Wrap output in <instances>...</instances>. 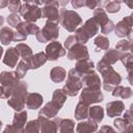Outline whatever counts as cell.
<instances>
[{"mask_svg": "<svg viewBox=\"0 0 133 133\" xmlns=\"http://www.w3.org/2000/svg\"><path fill=\"white\" fill-rule=\"evenodd\" d=\"M119 60H121V61L123 62V64L126 66L127 72H128V74H129V81H130V83H132L131 75H132V69H133V55H132L130 52L123 53Z\"/></svg>", "mask_w": 133, "mask_h": 133, "instance_id": "1f68e13d", "label": "cell"}, {"mask_svg": "<svg viewBox=\"0 0 133 133\" xmlns=\"http://www.w3.org/2000/svg\"><path fill=\"white\" fill-rule=\"evenodd\" d=\"M124 110H125V104L123 101H112L107 103L106 105V112L109 117L119 116Z\"/></svg>", "mask_w": 133, "mask_h": 133, "instance_id": "ffe728a7", "label": "cell"}, {"mask_svg": "<svg viewBox=\"0 0 133 133\" xmlns=\"http://www.w3.org/2000/svg\"><path fill=\"white\" fill-rule=\"evenodd\" d=\"M58 1H44V7L42 8V18H47L48 21L58 24L60 22Z\"/></svg>", "mask_w": 133, "mask_h": 133, "instance_id": "30bf717a", "label": "cell"}, {"mask_svg": "<svg viewBox=\"0 0 133 133\" xmlns=\"http://www.w3.org/2000/svg\"><path fill=\"white\" fill-rule=\"evenodd\" d=\"M61 119L62 118L57 116H55L54 118L38 116L37 121L39 123V133H58Z\"/></svg>", "mask_w": 133, "mask_h": 133, "instance_id": "4fadbf2b", "label": "cell"}, {"mask_svg": "<svg viewBox=\"0 0 133 133\" xmlns=\"http://www.w3.org/2000/svg\"><path fill=\"white\" fill-rule=\"evenodd\" d=\"M17 32L22 34L23 36L27 37L29 34H34L36 35V33L39 31V27L37 25H35L34 23H30V22H21L17 27Z\"/></svg>", "mask_w": 133, "mask_h": 133, "instance_id": "ac0fdd59", "label": "cell"}, {"mask_svg": "<svg viewBox=\"0 0 133 133\" xmlns=\"http://www.w3.org/2000/svg\"><path fill=\"white\" fill-rule=\"evenodd\" d=\"M8 2L9 1H7V0H0V9L8 6Z\"/></svg>", "mask_w": 133, "mask_h": 133, "instance_id": "681fc988", "label": "cell"}, {"mask_svg": "<svg viewBox=\"0 0 133 133\" xmlns=\"http://www.w3.org/2000/svg\"><path fill=\"white\" fill-rule=\"evenodd\" d=\"M98 130V124L91 119L80 122L76 126V133H95Z\"/></svg>", "mask_w": 133, "mask_h": 133, "instance_id": "7402d4cb", "label": "cell"}, {"mask_svg": "<svg viewBox=\"0 0 133 133\" xmlns=\"http://www.w3.org/2000/svg\"><path fill=\"white\" fill-rule=\"evenodd\" d=\"M82 82H81V76L76 72L75 69H71L68 73L66 82L61 88L63 92L69 97H75L77 96L78 91L82 88Z\"/></svg>", "mask_w": 133, "mask_h": 133, "instance_id": "8992f818", "label": "cell"}, {"mask_svg": "<svg viewBox=\"0 0 133 133\" xmlns=\"http://www.w3.org/2000/svg\"><path fill=\"white\" fill-rule=\"evenodd\" d=\"M95 68V63L94 61H91L90 59H85V60H80V61H77L76 62V65H75V70L76 72L81 76V78L86 75L87 73H89L90 71H92Z\"/></svg>", "mask_w": 133, "mask_h": 133, "instance_id": "603a6c76", "label": "cell"}, {"mask_svg": "<svg viewBox=\"0 0 133 133\" xmlns=\"http://www.w3.org/2000/svg\"><path fill=\"white\" fill-rule=\"evenodd\" d=\"M97 133H118V132H116L110 126H102L101 129H100V131H98Z\"/></svg>", "mask_w": 133, "mask_h": 133, "instance_id": "7dc6e473", "label": "cell"}, {"mask_svg": "<svg viewBox=\"0 0 133 133\" xmlns=\"http://www.w3.org/2000/svg\"><path fill=\"white\" fill-rule=\"evenodd\" d=\"M101 3L102 2H99V1H96V0H85V6L89 9H96L98 6L101 7Z\"/></svg>", "mask_w": 133, "mask_h": 133, "instance_id": "ee69618b", "label": "cell"}, {"mask_svg": "<svg viewBox=\"0 0 133 133\" xmlns=\"http://www.w3.org/2000/svg\"><path fill=\"white\" fill-rule=\"evenodd\" d=\"M20 15L25 19L26 22L34 23L42 18V8L34 4V2L26 1L21 5Z\"/></svg>", "mask_w": 133, "mask_h": 133, "instance_id": "ba28073f", "label": "cell"}, {"mask_svg": "<svg viewBox=\"0 0 133 133\" xmlns=\"http://www.w3.org/2000/svg\"><path fill=\"white\" fill-rule=\"evenodd\" d=\"M132 105L130 106V108H128L126 111H125V113H124V119L125 121H127L128 123H131L132 124Z\"/></svg>", "mask_w": 133, "mask_h": 133, "instance_id": "bcb514c9", "label": "cell"}, {"mask_svg": "<svg viewBox=\"0 0 133 133\" xmlns=\"http://www.w3.org/2000/svg\"><path fill=\"white\" fill-rule=\"evenodd\" d=\"M0 99H6L5 91H4V88L2 85H0Z\"/></svg>", "mask_w": 133, "mask_h": 133, "instance_id": "f907efd6", "label": "cell"}, {"mask_svg": "<svg viewBox=\"0 0 133 133\" xmlns=\"http://www.w3.org/2000/svg\"><path fill=\"white\" fill-rule=\"evenodd\" d=\"M104 117V109L101 106H92L88 110V118L95 123H101Z\"/></svg>", "mask_w": 133, "mask_h": 133, "instance_id": "f1b7e54d", "label": "cell"}, {"mask_svg": "<svg viewBox=\"0 0 133 133\" xmlns=\"http://www.w3.org/2000/svg\"><path fill=\"white\" fill-rule=\"evenodd\" d=\"M60 24L69 32H74L77 30L78 26L82 23V19L78 12L70 9H60Z\"/></svg>", "mask_w": 133, "mask_h": 133, "instance_id": "5b68a950", "label": "cell"}, {"mask_svg": "<svg viewBox=\"0 0 133 133\" xmlns=\"http://www.w3.org/2000/svg\"><path fill=\"white\" fill-rule=\"evenodd\" d=\"M16 66H17V69H16V72L15 73H16V75H17V77L19 79L24 78L25 75H26V73L28 72V70H30L29 69V65H28V62L25 61V60H23V59L21 61H19Z\"/></svg>", "mask_w": 133, "mask_h": 133, "instance_id": "8d00e7d4", "label": "cell"}, {"mask_svg": "<svg viewBox=\"0 0 133 133\" xmlns=\"http://www.w3.org/2000/svg\"><path fill=\"white\" fill-rule=\"evenodd\" d=\"M19 82H20V79L17 77L15 72L3 71L0 74V83L3 86V88H4L6 99H8L10 97L14 87L16 85H18Z\"/></svg>", "mask_w": 133, "mask_h": 133, "instance_id": "8fae6325", "label": "cell"}, {"mask_svg": "<svg viewBox=\"0 0 133 133\" xmlns=\"http://www.w3.org/2000/svg\"><path fill=\"white\" fill-rule=\"evenodd\" d=\"M80 101L88 106L94 103H100L103 101V94L100 88L84 87L83 90L81 91Z\"/></svg>", "mask_w": 133, "mask_h": 133, "instance_id": "7c38bea8", "label": "cell"}, {"mask_svg": "<svg viewBox=\"0 0 133 133\" xmlns=\"http://www.w3.org/2000/svg\"><path fill=\"white\" fill-rule=\"evenodd\" d=\"M23 133H39V123L37 119L28 122L23 130Z\"/></svg>", "mask_w": 133, "mask_h": 133, "instance_id": "74e56055", "label": "cell"}, {"mask_svg": "<svg viewBox=\"0 0 133 133\" xmlns=\"http://www.w3.org/2000/svg\"><path fill=\"white\" fill-rule=\"evenodd\" d=\"M36 39L39 43H47V42H54L59 36V27L58 24L48 21L45 23V26L39 29L36 33Z\"/></svg>", "mask_w": 133, "mask_h": 133, "instance_id": "52a82bcc", "label": "cell"}, {"mask_svg": "<svg viewBox=\"0 0 133 133\" xmlns=\"http://www.w3.org/2000/svg\"><path fill=\"white\" fill-rule=\"evenodd\" d=\"M131 49H132V42L129 39H122L115 46V50H117L122 53H126L128 51H131Z\"/></svg>", "mask_w": 133, "mask_h": 133, "instance_id": "f35d334b", "label": "cell"}, {"mask_svg": "<svg viewBox=\"0 0 133 133\" xmlns=\"http://www.w3.org/2000/svg\"><path fill=\"white\" fill-rule=\"evenodd\" d=\"M114 127L119 133H133V127L131 123H128L124 118H116L113 122Z\"/></svg>", "mask_w": 133, "mask_h": 133, "instance_id": "4dcf8cb0", "label": "cell"}, {"mask_svg": "<svg viewBox=\"0 0 133 133\" xmlns=\"http://www.w3.org/2000/svg\"><path fill=\"white\" fill-rule=\"evenodd\" d=\"M126 4H128L130 8H132V7H133V6H132V3H131V2H126Z\"/></svg>", "mask_w": 133, "mask_h": 133, "instance_id": "11a10c76", "label": "cell"}, {"mask_svg": "<svg viewBox=\"0 0 133 133\" xmlns=\"http://www.w3.org/2000/svg\"><path fill=\"white\" fill-rule=\"evenodd\" d=\"M122 54H123L122 52H119V51H117L115 49H108L106 51V53L103 55V58L101 60H103L105 63L111 65V64L115 63L117 60L121 59Z\"/></svg>", "mask_w": 133, "mask_h": 133, "instance_id": "484cf974", "label": "cell"}, {"mask_svg": "<svg viewBox=\"0 0 133 133\" xmlns=\"http://www.w3.org/2000/svg\"><path fill=\"white\" fill-rule=\"evenodd\" d=\"M28 85L25 81H20L11 91L10 97L7 100V105L15 111H21L25 107L26 98L28 95Z\"/></svg>", "mask_w": 133, "mask_h": 133, "instance_id": "3957f363", "label": "cell"}, {"mask_svg": "<svg viewBox=\"0 0 133 133\" xmlns=\"http://www.w3.org/2000/svg\"><path fill=\"white\" fill-rule=\"evenodd\" d=\"M47 61V57H46V54L45 52H38L36 54H33L29 60L27 61L28 62V65H29V69L31 70H36L38 69L39 66L44 65Z\"/></svg>", "mask_w": 133, "mask_h": 133, "instance_id": "cb8c5ba5", "label": "cell"}, {"mask_svg": "<svg viewBox=\"0 0 133 133\" xmlns=\"http://www.w3.org/2000/svg\"><path fill=\"white\" fill-rule=\"evenodd\" d=\"M71 4L74 8H80L82 6H85V0H73Z\"/></svg>", "mask_w": 133, "mask_h": 133, "instance_id": "c3c4849f", "label": "cell"}, {"mask_svg": "<svg viewBox=\"0 0 133 133\" xmlns=\"http://www.w3.org/2000/svg\"><path fill=\"white\" fill-rule=\"evenodd\" d=\"M132 15L125 17L122 21H119L115 27H114V31H115V35L118 37H128L129 41H131V33H132Z\"/></svg>", "mask_w": 133, "mask_h": 133, "instance_id": "5bb4252c", "label": "cell"}, {"mask_svg": "<svg viewBox=\"0 0 133 133\" xmlns=\"http://www.w3.org/2000/svg\"><path fill=\"white\" fill-rule=\"evenodd\" d=\"M75 122L71 118H62L59 125V133H75Z\"/></svg>", "mask_w": 133, "mask_h": 133, "instance_id": "836d02e7", "label": "cell"}, {"mask_svg": "<svg viewBox=\"0 0 133 133\" xmlns=\"http://www.w3.org/2000/svg\"><path fill=\"white\" fill-rule=\"evenodd\" d=\"M6 21L8 23V25H10L11 27H17L22 21H21V17H19L18 14H10L7 18Z\"/></svg>", "mask_w": 133, "mask_h": 133, "instance_id": "60d3db41", "label": "cell"}, {"mask_svg": "<svg viewBox=\"0 0 133 133\" xmlns=\"http://www.w3.org/2000/svg\"><path fill=\"white\" fill-rule=\"evenodd\" d=\"M66 77V71L61 66H54L50 72V78L54 83L62 82Z\"/></svg>", "mask_w": 133, "mask_h": 133, "instance_id": "4316f807", "label": "cell"}, {"mask_svg": "<svg viewBox=\"0 0 133 133\" xmlns=\"http://www.w3.org/2000/svg\"><path fill=\"white\" fill-rule=\"evenodd\" d=\"M82 85L85 87H91V88H101V80L99 75L92 70L86 75H84L81 78Z\"/></svg>", "mask_w": 133, "mask_h": 133, "instance_id": "e0dca14e", "label": "cell"}, {"mask_svg": "<svg viewBox=\"0 0 133 133\" xmlns=\"http://www.w3.org/2000/svg\"><path fill=\"white\" fill-rule=\"evenodd\" d=\"M97 69L102 75L103 78V87L106 91H112L113 88L122 82V76L113 70L110 64L105 63L103 60H100L97 64Z\"/></svg>", "mask_w": 133, "mask_h": 133, "instance_id": "7a4b0ae2", "label": "cell"}, {"mask_svg": "<svg viewBox=\"0 0 133 133\" xmlns=\"http://www.w3.org/2000/svg\"><path fill=\"white\" fill-rule=\"evenodd\" d=\"M78 42H77V38H76V36L75 35H70V36H68L66 38H65V41H64V48L66 49V50H69V49H71L74 45H76Z\"/></svg>", "mask_w": 133, "mask_h": 133, "instance_id": "7bdbcfd3", "label": "cell"}, {"mask_svg": "<svg viewBox=\"0 0 133 133\" xmlns=\"http://www.w3.org/2000/svg\"><path fill=\"white\" fill-rule=\"evenodd\" d=\"M65 53H66L65 49L62 47V45L59 42H56V41L48 44L45 49V54H46L47 60H50V61H54V60L64 56Z\"/></svg>", "mask_w": 133, "mask_h": 133, "instance_id": "9a60e30c", "label": "cell"}, {"mask_svg": "<svg viewBox=\"0 0 133 133\" xmlns=\"http://www.w3.org/2000/svg\"><path fill=\"white\" fill-rule=\"evenodd\" d=\"M66 55L70 60L80 61V60L89 59V53H88L87 48L84 45H81L78 43L76 45H74L71 49H69Z\"/></svg>", "mask_w": 133, "mask_h": 133, "instance_id": "2e32d148", "label": "cell"}, {"mask_svg": "<svg viewBox=\"0 0 133 133\" xmlns=\"http://www.w3.org/2000/svg\"><path fill=\"white\" fill-rule=\"evenodd\" d=\"M1 128H2V122L0 121V133H1Z\"/></svg>", "mask_w": 133, "mask_h": 133, "instance_id": "9f6ffc18", "label": "cell"}, {"mask_svg": "<svg viewBox=\"0 0 133 133\" xmlns=\"http://www.w3.org/2000/svg\"><path fill=\"white\" fill-rule=\"evenodd\" d=\"M2 54H3V48L0 47V59H1V57H2Z\"/></svg>", "mask_w": 133, "mask_h": 133, "instance_id": "db71d44e", "label": "cell"}, {"mask_svg": "<svg viewBox=\"0 0 133 133\" xmlns=\"http://www.w3.org/2000/svg\"><path fill=\"white\" fill-rule=\"evenodd\" d=\"M112 96L115 98L129 99L132 97V89H131V87H124L122 85H117L113 88Z\"/></svg>", "mask_w": 133, "mask_h": 133, "instance_id": "d6a6232c", "label": "cell"}, {"mask_svg": "<svg viewBox=\"0 0 133 133\" xmlns=\"http://www.w3.org/2000/svg\"><path fill=\"white\" fill-rule=\"evenodd\" d=\"M19 58H20V54H19L18 50L16 49V47H10L6 50V52L4 54L3 63L9 68H15L19 61Z\"/></svg>", "mask_w": 133, "mask_h": 133, "instance_id": "d6986e66", "label": "cell"}, {"mask_svg": "<svg viewBox=\"0 0 133 133\" xmlns=\"http://www.w3.org/2000/svg\"><path fill=\"white\" fill-rule=\"evenodd\" d=\"M3 133H23V130L17 129L12 125H6L3 130Z\"/></svg>", "mask_w": 133, "mask_h": 133, "instance_id": "f6af8a7d", "label": "cell"}, {"mask_svg": "<svg viewBox=\"0 0 133 133\" xmlns=\"http://www.w3.org/2000/svg\"><path fill=\"white\" fill-rule=\"evenodd\" d=\"M88 110H89L88 105H86V104H84L83 102L79 101L78 104L76 105L75 112H74L75 118L78 119V121L86 119V118L88 117Z\"/></svg>", "mask_w": 133, "mask_h": 133, "instance_id": "83f0119b", "label": "cell"}, {"mask_svg": "<svg viewBox=\"0 0 133 133\" xmlns=\"http://www.w3.org/2000/svg\"><path fill=\"white\" fill-rule=\"evenodd\" d=\"M14 41V31L10 27L4 26L0 29V42L2 45H9Z\"/></svg>", "mask_w": 133, "mask_h": 133, "instance_id": "f546056e", "label": "cell"}, {"mask_svg": "<svg viewBox=\"0 0 133 133\" xmlns=\"http://www.w3.org/2000/svg\"><path fill=\"white\" fill-rule=\"evenodd\" d=\"M94 44L96 46V52H99L101 50H108L109 48V39L104 35H98L95 38Z\"/></svg>", "mask_w": 133, "mask_h": 133, "instance_id": "d590c367", "label": "cell"}, {"mask_svg": "<svg viewBox=\"0 0 133 133\" xmlns=\"http://www.w3.org/2000/svg\"><path fill=\"white\" fill-rule=\"evenodd\" d=\"M98 32H99V24L94 18H90L83 24V26H81L75 31V36L77 38L78 44L84 45L85 43L88 42L89 38L94 37Z\"/></svg>", "mask_w": 133, "mask_h": 133, "instance_id": "277c9868", "label": "cell"}, {"mask_svg": "<svg viewBox=\"0 0 133 133\" xmlns=\"http://www.w3.org/2000/svg\"><path fill=\"white\" fill-rule=\"evenodd\" d=\"M97 23L99 24V27L101 26V32L104 34L110 33L114 29V24L111 20L108 19L106 11L102 7H97L94 10V17H92Z\"/></svg>", "mask_w": 133, "mask_h": 133, "instance_id": "9c48e42d", "label": "cell"}, {"mask_svg": "<svg viewBox=\"0 0 133 133\" xmlns=\"http://www.w3.org/2000/svg\"><path fill=\"white\" fill-rule=\"evenodd\" d=\"M66 95L63 92L61 88H57L54 90L51 102H48L38 112V116H43L46 118H54L59 110L62 108L64 102L66 101Z\"/></svg>", "mask_w": 133, "mask_h": 133, "instance_id": "6da1fadb", "label": "cell"}, {"mask_svg": "<svg viewBox=\"0 0 133 133\" xmlns=\"http://www.w3.org/2000/svg\"><path fill=\"white\" fill-rule=\"evenodd\" d=\"M27 122V111L26 110H21V111H16L14 114V119H12V126L16 127L17 129L24 130V127Z\"/></svg>", "mask_w": 133, "mask_h": 133, "instance_id": "d4e9b609", "label": "cell"}, {"mask_svg": "<svg viewBox=\"0 0 133 133\" xmlns=\"http://www.w3.org/2000/svg\"><path fill=\"white\" fill-rule=\"evenodd\" d=\"M16 49L18 50L20 56H21V57L23 58V60H25V61H28L29 58L33 55L31 48H30L28 45H26V44L20 43V44H18V45L16 46Z\"/></svg>", "mask_w": 133, "mask_h": 133, "instance_id": "e575fe53", "label": "cell"}, {"mask_svg": "<svg viewBox=\"0 0 133 133\" xmlns=\"http://www.w3.org/2000/svg\"><path fill=\"white\" fill-rule=\"evenodd\" d=\"M3 23H4V18H3V16H0V28L2 27Z\"/></svg>", "mask_w": 133, "mask_h": 133, "instance_id": "816d5d0a", "label": "cell"}, {"mask_svg": "<svg viewBox=\"0 0 133 133\" xmlns=\"http://www.w3.org/2000/svg\"><path fill=\"white\" fill-rule=\"evenodd\" d=\"M58 3H59V5H66V4H69V1H58Z\"/></svg>", "mask_w": 133, "mask_h": 133, "instance_id": "f5cc1de1", "label": "cell"}, {"mask_svg": "<svg viewBox=\"0 0 133 133\" xmlns=\"http://www.w3.org/2000/svg\"><path fill=\"white\" fill-rule=\"evenodd\" d=\"M119 9H121V1L113 0V1H109L106 3L104 10L107 12H110V14H115V12L119 11Z\"/></svg>", "mask_w": 133, "mask_h": 133, "instance_id": "ab89813d", "label": "cell"}, {"mask_svg": "<svg viewBox=\"0 0 133 133\" xmlns=\"http://www.w3.org/2000/svg\"><path fill=\"white\" fill-rule=\"evenodd\" d=\"M43 102H44V99L42 95L37 92H28L26 98V106L28 109L35 110L42 106Z\"/></svg>", "mask_w": 133, "mask_h": 133, "instance_id": "44dd1931", "label": "cell"}, {"mask_svg": "<svg viewBox=\"0 0 133 133\" xmlns=\"http://www.w3.org/2000/svg\"><path fill=\"white\" fill-rule=\"evenodd\" d=\"M21 1L19 0H11L8 2V9L11 11V14H17L20 11V8H21Z\"/></svg>", "mask_w": 133, "mask_h": 133, "instance_id": "b9f144b4", "label": "cell"}]
</instances>
